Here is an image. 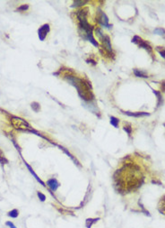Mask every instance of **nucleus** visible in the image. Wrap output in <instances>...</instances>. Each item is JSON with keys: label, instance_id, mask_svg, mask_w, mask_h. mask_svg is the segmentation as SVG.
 <instances>
[{"label": "nucleus", "instance_id": "6ab92c4d", "mask_svg": "<svg viewBox=\"0 0 165 228\" xmlns=\"http://www.w3.org/2000/svg\"><path fill=\"white\" fill-rule=\"evenodd\" d=\"M87 1H78V0H76V1L74 2V6H84L85 4H86Z\"/></svg>", "mask_w": 165, "mask_h": 228}, {"label": "nucleus", "instance_id": "dca6fc26", "mask_svg": "<svg viewBox=\"0 0 165 228\" xmlns=\"http://www.w3.org/2000/svg\"><path fill=\"white\" fill-rule=\"evenodd\" d=\"M18 215H19V212H18L17 209H14V210H12L8 213V216H11V217H14V218L17 217Z\"/></svg>", "mask_w": 165, "mask_h": 228}, {"label": "nucleus", "instance_id": "6e6552de", "mask_svg": "<svg viewBox=\"0 0 165 228\" xmlns=\"http://www.w3.org/2000/svg\"><path fill=\"white\" fill-rule=\"evenodd\" d=\"M102 43H103V46L104 48L108 51H112V49H111V41H109V36L105 35L103 36V39H102Z\"/></svg>", "mask_w": 165, "mask_h": 228}, {"label": "nucleus", "instance_id": "f3484780", "mask_svg": "<svg viewBox=\"0 0 165 228\" xmlns=\"http://www.w3.org/2000/svg\"><path fill=\"white\" fill-rule=\"evenodd\" d=\"M154 33H156L158 35H162V36H164L165 37V30L162 29V28H156L154 30Z\"/></svg>", "mask_w": 165, "mask_h": 228}, {"label": "nucleus", "instance_id": "aec40b11", "mask_svg": "<svg viewBox=\"0 0 165 228\" xmlns=\"http://www.w3.org/2000/svg\"><path fill=\"white\" fill-rule=\"evenodd\" d=\"M153 93L158 97V106L162 103V96H161V93H158L157 91H153Z\"/></svg>", "mask_w": 165, "mask_h": 228}, {"label": "nucleus", "instance_id": "4be33fe9", "mask_svg": "<svg viewBox=\"0 0 165 228\" xmlns=\"http://www.w3.org/2000/svg\"><path fill=\"white\" fill-rule=\"evenodd\" d=\"M38 197H40V199L41 200V201H44V200L46 199V197H45V195H43L41 192H38Z\"/></svg>", "mask_w": 165, "mask_h": 228}, {"label": "nucleus", "instance_id": "b1692460", "mask_svg": "<svg viewBox=\"0 0 165 228\" xmlns=\"http://www.w3.org/2000/svg\"><path fill=\"white\" fill-rule=\"evenodd\" d=\"M6 225L7 226H9V227H11V228H16V227H15V225H14V224H13V223H11V222H6Z\"/></svg>", "mask_w": 165, "mask_h": 228}, {"label": "nucleus", "instance_id": "a211bd4d", "mask_svg": "<svg viewBox=\"0 0 165 228\" xmlns=\"http://www.w3.org/2000/svg\"><path fill=\"white\" fill-rule=\"evenodd\" d=\"M0 162H1L2 164H6V163L8 162V161L6 159L5 155H4V153L1 150H0Z\"/></svg>", "mask_w": 165, "mask_h": 228}, {"label": "nucleus", "instance_id": "5701e85b", "mask_svg": "<svg viewBox=\"0 0 165 228\" xmlns=\"http://www.w3.org/2000/svg\"><path fill=\"white\" fill-rule=\"evenodd\" d=\"M124 130H125L128 134H130L131 132H132V130H131V128H130L129 126H124Z\"/></svg>", "mask_w": 165, "mask_h": 228}, {"label": "nucleus", "instance_id": "20e7f679", "mask_svg": "<svg viewBox=\"0 0 165 228\" xmlns=\"http://www.w3.org/2000/svg\"><path fill=\"white\" fill-rule=\"evenodd\" d=\"M132 42H135V43H136V44H138L139 47L144 48V50H146L148 52L152 53V48H151V46L149 45V43H147L146 42L143 41V40L139 37V36H135V37L133 38V40H132Z\"/></svg>", "mask_w": 165, "mask_h": 228}, {"label": "nucleus", "instance_id": "2eb2a0df", "mask_svg": "<svg viewBox=\"0 0 165 228\" xmlns=\"http://www.w3.org/2000/svg\"><path fill=\"white\" fill-rule=\"evenodd\" d=\"M156 51L161 54L163 59H165V47H156Z\"/></svg>", "mask_w": 165, "mask_h": 228}, {"label": "nucleus", "instance_id": "7ed1b4c3", "mask_svg": "<svg viewBox=\"0 0 165 228\" xmlns=\"http://www.w3.org/2000/svg\"><path fill=\"white\" fill-rule=\"evenodd\" d=\"M12 123L16 129L23 130V131H29V129H30V125L25 121H23V119H20V118L13 117L12 118Z\"/></svg>", "mask_w": 165, "mask_h": 228}, {"label": "nucleus", "instance_id": "ddd939ff", "mask_svg": "<svg viewBox=\"0 0 165 228\" xmlns=\"http://www.w3.org/2000/svg\"><path fill=\"white\" fill-rule=\"evenodd\" d=\"M111 124L115 127V128H118V119L114 116H111Z\"/></svg>", "mask_w": 165, "mask_h": 228}, {"label": "nucleus", "instance_id": "4468645a", "mask_svg": "<svg viewBox=\"0 0 165 228\" xmlns=\"http://www.w3.org/2000/svg\"><path fill=\"white\" fill-rule=\"evenodd\" d=\"M32 108L35 112H39L41 110V106H40V104H38L37 102H33L32 103Z\"/></svg>", "mask_w": 165, "mask_h": 228}, {"label": "nucleus", "instance_id": "f03ea898", "mask_svg": "<svg viewBox=\"0 0 165 228\" xmlns=\"http://www.w3.org/2000/svg\"><path fill=\"white\" fill-rule=\"evenodd\" d=\"M67 80L70 83H72V85H74L77 88L78 93L82 97V99L86 100V101H89V100L91 99L93 94H91V91L90 89V86L88 83H86V82H85L81 79H78L76 77H73V76H68Z\"/></svg>", "mask_w": 165, "mask_h": 228}, {"label": "nucleus", "instance_id": "9b49d317", "mask_svg": "<svg viewBox=\"0 0 165 228\" xmlns=\"http://www.w3.org/2000/svg\"><path fill=\"white\" fill-rule=\"evenodd\" d=\"M98 220H100V218H88V219L86 220V223H85L86 227L87 228H91V225H93L94 223H96Z\"/></svg>", "mask_w": 165, "mask_h": 228}, {"label": "nucleus", "instance_id": "9d476101", "mask_svg": "<svg viewBox=\"0 0 165 228\" xmlns=\"http://www.w3.org/2000/svg\"><path fill=\"white\" fill-rule=\"evenodd\" d=\"M134 73L136 77H139V78H148V74L146 73L145 71H143L141 70H137V69H135L134 70Z\"/></svg>", "mask_w": 165, "mask_h": 228}, {"label": "nucleus", "instance_id": "f8f14e48", "mask_svg": "<svg viewBox=\"0 0 165 228\" xmlns=\"http://www.w3.org/2000/svg\"><path fill=\"white\" fill-rule=\"evenodd\" d=\"M159 209H160V212H161V213H162L163 215H165V196L161 199L160 205H159Z\"/></svg>", "mask_w": 165, "mask_h": 228}, {"label": "nucleus", "instance_id": "39448f33", "mask_svg": "<svg viewBox=\"0 0 165 228\" xmlns=\"http://www.w3.org/2000/svg\"><path fill=\"white\" fill-rule=\"evenodd\" d=\"M50 32V25L49 24H44L42 25L41 28L39 29L38 33H39V37L41 39V41H44L46 36H47L48 33Z\"/></svg>", "mask_w": 165, "mask_h": 228}, {"label": "nucleus", "instance_id": "423d86ee", "mask_svg": "<svg viewBox=\"0 0 165 228\" xmlns=\"http://www.w3.org/2000/svg\"><path fill=\"white\" fill-rule=\"evenodd\" d=\"M98 22L103 25V26H106V27H109L111 25L109 24V19L107 15L102 12V11H99V15H98Z\"/></svg>", "mask_w": 165, "mask_h": 228}, {"label": "nucleus", "instance_id": "f257e3e1", "mask_svg": "<svg viewBox=\"0 0 165 228\" xmlns=\"http://www.w3.org/2000/svg\"><path fill=\"white\" fill-rule=\"evenodd\" d=\"M115 179L117 180V186L120 189L130 191L141 186L143 176L138 167L133 164H127L117 171Z\"/></svg>", "mask_w": 165, "mask_h": 228}, {"label": "nucleus", "instance_id": "0eeeda50", "mask_svg": "<svg viewBox=\"0 0 165 228\" xmlns=\"http://www.w3.org/2000/svg\"><path fill=\"white\" fill-rule=\"evenodd\" d=\"M47 185L49 186V188H50L52 191L57 190V188L59 187V183L57 181V179H49L48 182H47Z\"/></svg>", "mask_w": 165, "mask_h": 228}, {"label": "nucleus", "instance_id": "1a4fd4ad", "mask_svg": "<svg viewBox=\"0 0 165 228\" xmlns=\"http://www.w3.org/2000/svg\"><path fill=\"white\" fill-rule=\"evenodd\" d=\"M124 114L129 115V116H135V117H141V116H146L149 115L150 114L145 113V112H135V113H131V112H124Z\"/></svg>", "mask_w": 165, "mask_h": 228}, {"label": "nucleus", "instance_id": "412c9836", "mask_svg": "<svg viewBox=\"0 0 165 228\" xmlns=\"http://www.w3.org/2000/svg\"><path fill=\"white\" fill-rule=\"evenodd\" d=\"M28 7H29L28 5H23L18 8V11H25L26 9H28Z\"/></svg>", "mask_w": 165, "mask_h": 228}]
</instances>
